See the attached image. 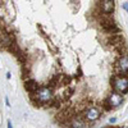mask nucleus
I'll return each instance as SVG.
<instances>
[{"instance_id": "1", "label": "nucleus", "mask_w": 128, "mask_h": 128, "mask_svg": "<svg viewBox=\"0 0 128 128\" xmlns=\"http://www.w3.org/2000/svg\"><path fill=\"white\" fill-rule=\"evenodd\" d=\"M32 95H34V99L36 100L37 104H49L54 100V91L50 86L38 87Z\"/></svg>"}, {"instance_id": "2", "label": "nucleus", "mask_w": 128, "mask_h": 128, "mask_svg": "<svg viewBox=\"0 0 128 128\" xmlns=\"http://www.w3.org/2000/svg\"><path fill=\"white\" fill-rule=\"evenodd\" d=\"M113 88L115 92L124 95L128 92V77L127 76H116L113 80Z\"/></svg>"}, {"instance_id": "3", "label": "nucleus", "mask_w": 128, "mask_h": 128, "mask_svg": "<svg viewBox=\"0 0 128 128\" xmlns=\"http://www.w3.org/2000/svg\"><path fill=\"white\" fill-rule=\"evenodd\" d=\"M101 112L98 106H87L86 110L83 112V119L87 122H95L100 118Z\"/></svg>"}, {"instance_id": "4", "label": "nucleus", "mask_w": 128, "mask_h": 128, "mask_svg": "<svg viewBox=\"0 0 128 128\" xmlns=\"http://www.w3.org/2000/svg\"><path fill=\"white\" fill-rule=\"evenodd\" d=\"M115 68L120 76H127L128 74V54H124L118 59V62L115 64Z\"/></svg>"}, {"instance_id": "5", "label": "nucleus", "mask_w": 128, "mask_h": 128, "mask_svg": "<svg viewBox=\"0 0 128 128\" xmlns=\"http://www.w3.org/2000/svg\"><path fill=\"white\" fill-rule=\"evenodd\" d=\"M123 101V96L118 92H110V95L108 96V104L112 106V108H116V106H119Z\"/></svg>"}, {"instance_id": "6", "label": "nucleus", "mask_w": 128, "mask_h": 128, "mask_svg": "<svg viewBox=\"0 0 128 128\" xmlns=\"http://www.w3.org/2000/svg\"><path fill=\"white\" fill-rule=\"evenodd\" d=\"M101 10L105 14H112L114 12V0H101Z\"/></svg>"}, {"instance_id": "7", "label": "nucleus", "mask_w": 128, "mask_h": 128, "mask_svg": "<svg viewBox=\"0 0 128 128\" xmlns=\"http://www.w3.org/2000/svg\"><path fill=\"white\" fill-rule=\"evenodd\" d=\"M70 128H87V123L81 116H73L70 119Z\"/></svg>"}, {"instance_id": "8", "label": "nucleus", "mask_w": 128, "mask_h": 128, "mask_svg": "<svg viewBox=\"0 0 128 128\" xmlns=\"http://www.w3.org/2000/svg\"><path fill=\"white\" fill-rule=\"evenodd\" d=\"M26 88H27L31 94H34V92L38 88V84H36L35 81H30V82H26Z\"/></svg>"}, {"instance_id": "9", "label": "nucleus", "mask_w": 128, "mask_h": 128, "mask_svg": "<svg viewBox=\"0 0 128 128\" xmlns=\"http://www.w3.org/2000/svg\"><path fill=\"white\" fill-rule=\"evenodd\" d=\"M123 8H124V9L127 10V12H128V3H124V4H123Z\"/></svg>"}, {"instance_id": "10", "label": "nucleus", "mask_w": 128, "mask_h": 128, "mask_svg": "<svg viewBox=\"0 0 128 128\" xmlns=\"http://www.w3.org/2000/svg\"><path fill=\"white\" fill-rule=\"evenodd\" d=\"M8 128H13V126H12V122H10V120H8Z\"/></svg>"}, {"instance_id": "11", "label": "nucleus", "mask_w": 128, "mask_h": 128, "mask_svg": "<svg viewBox=\"0 0 128 128\" xmlns=\"http://www.w3.org/2000/svg\"><path fill=\"white\" fill-rule=\"evenodd\" d=\"M5 104H6V106H10V102H9L8 98H5Z\"/></svg>"}, {"instance_id": "12", "label": "nucleus", "mask_w": 128, "mask_h": 128, "mask_svg": "<svg viewBox=\"0 0 128 128\" xmlns=\"http://www.w3.org/2000/svg\"><path fill=\"white\" fill-rule=\"evenodd\" d=\"M10 77H12V74H10V72H8V73H6V78H8V80H9V78H10Z\"/></svg>"}, {"instance_id": "13", "label": "nucleus", "mask_w": 128, "mask_h": 128, "mask_svg": "<svg viewBox=\"0 0 128 128\" xmlns=\"http://www.w3.org/2000/svg\"><path fill=\"white\" fill-rule=\"evenodd\" d=\"M115 120H116L115 118H112V119H110V123H115Z\"/></svg>"}]
</instances>
